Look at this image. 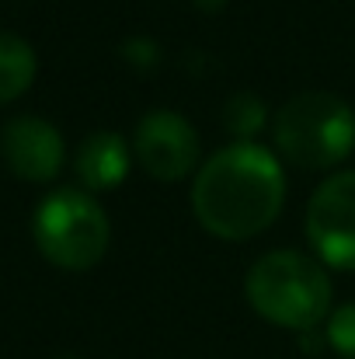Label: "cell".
Returning a JSON list of instances; mask_svg holds the SVG:
<instances>
[{"label": "cell", "mask_w": 355, "mask_h": 359, "mask_svg": "<svg viewBox=\"0 0 355 359\" xmlns=\"http://www.w3.org/2000/svg\"><path fill=\"white\" fill-rule=\"evenodd\" d=\"M132 168V143H125V136H118L112 129H98L91 133L77 154H74V171L84 185V192H112L129 178Z\"/></svg>", "instance_id": "8"}, {"label": "cell", "mask_w": 355, "mask_h": 359, "mask_svg": "<svg viewBox=\"0 0 355 359\" xmlns=\"http://www.w3.org/2000/svg\"><path fill=\"white\" fill-rule=\"evenodd\" d=\"M223 126H227V133H230L234 140L254 143L258 133L268 126V109H265V102H261L258 95L237 91V95L227 98V105H223Z\"/></svg>", "instance_id": "10"}, {"label": "cell", "mask_w": 355, "mask_h": 359, "mask_svg": "<svg viewBox=\"0 0 355 359\" xmlns=\"http://www.w3.org/2000/svg\"><path fill=\"white\" fill-rule=\"evenodd\" d=\"M279 161L300 171H331L355 150V109L331 91L293 95L272 122Z\"/></svg>", "instance_id": "3"}, {"label": "cell", "mask_w": 355, "mask_h": 359, "mask_svg": "<svg viewBox=\"0 0 355 359\" xmlns=\"http://www.w3.org/2000/svg\"><path fill=\"white\" fill-rule=\"evenodd\" d=\"M0 154L14 178L21 182H53L63 171L67 147L53 122L39 116H14L0 129Z\"/></svg>", "instance_id": "7"}, {"label": "cell", "mask_w": 355, "mask_h": 359, "mask_svg": "<svg viewBox=\"0 0 355 359\" xmlns=\"http://www.w3.org/2000/svg\"><path fill=\"white\" fill-rule=\"evenodd\" d=\"M39 74V60L35 49L14 35V32H0V105L21 98Z\"/></svg>", "instance_id": "9"}, {"label": "cell", "mask_w": 355, "mask_h": 359, "mask_svg": "<svg viewBox=\"0 0 355 359\" xmlns=\"http://www.w3.org/2000/svg\"><path fill=\"white\" fill-rule=\"evenodd\" d=\"M244 297L258 318L289 332H314L331 314V279L328 265L279 248L261 255L244 276Z\"/></svg>", "instance_id": "2"}, {"label": "cell", "mask_w": 355, "mask_h": 359, "mask_svg": "<svg viewBox=\"0 0 355 359\" xmlns=\"http://www.w3.org/2000/svg\"><path fill=\"white\" fill-rule=\"evenodd\" d=\"M286 203L282 161L261 143H227L192 182V213L206 234L220 241H251L265 234Z\"/></svg>", "instance_id": "1"}, {"label": "cell", "mask_w": 355, "mask_h": 359, "mask_svg": "<svg viewBox=\"0 0 355 359\" xmlns=\"http://www.w3.org/2000/svg\"><path fill=\"white\" fill-rule=\"evenodd\" d=\"M32 234L46 262L84 272L95 269L112 241V224L105 206L84 189H56L35 210Z\"/></svg>", "instance_id": "4"}, {"label": "cell", "mask_w": 355, "mask_h": 359, "mask_svg": "<svg viewBox=\"0 0 355 359\" xmlns=\"http://www.w3.org/2000/svg\"><path fill=\"white\" fill-rule=\"evenodd\" d=\"M199 11H206V14H216V11H223L227 7V0H192Z\"/></svg>", "instance_id": "13"}, {"label": "cell", "mask_w": 355, "mask_h": 359, "mask_svg": "<svg viewBox=\"0 0 355 359\" xmlns=\"http://www.w3.org/2000/svg\"><path fill=\"white\" fill-rule=\"evenodd\" d=\"M132 157L153 182H181L199 164V133L174 109H153L136 122Z\"/></svg>", "instance_id": "6"}, {"label": "cell", "mask_w": 355, "mask_h": 359, "mask_svg": "<svg viewBox=\"0 0 355 359\" xmlns=\"http://www.w3.org/2000/svg\"><path fill=\"white\" fill-rule=\"evenodd\" d=\"M324 342L342 359H355V300L342 304L324 321Z\"/></svg>", "instance_id": "11"}, {"label": "cell", "mask_w": 355, "mask_h": 359, "mask_svg": "<svg viewBox=\"0 0 355 359\" xmlns=\"http://www.w3.org/2000/svg\"><path fill=\"white\" fill-rule=\"evenodd\" d=\"M307 241L317 262L355 272V171L328 175L307 203Z\"/></svg>", "instance_id": "5"}, {"label": "cell", "mask_w": 355, "mask_h": 359, "mask_svg": "<svg viewBox=\"0 0 355 359\" xmlns=\"http://www.w3.org/2000/svg\"><path fill=\"white\" fill-rule=\"evenodd\" d=\"M122 56L136 67V70H150L153 63H157V42L153 39H129L125 46H122Z\"/></svg>", "instance_id": "12"}]
</instances>
